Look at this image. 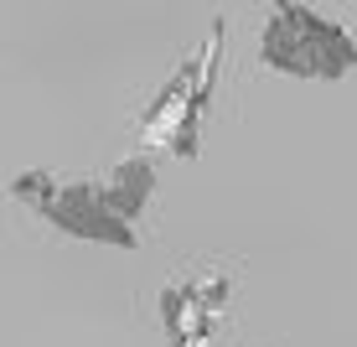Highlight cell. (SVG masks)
<instances>
[{"mask_svg":"<svg viewBox=\"0 0 357 347\" xmlns=\"http://www.w3.org/2000/svg\"><path fill=\"white\" fill-rule=\"evenodd\" d=\"M98 192H104V202L114 207V218H125L130 228L145 218V207L155 202V192H161V177H155V161L151 156H125L114 161V166L98 177Z\"/></svg>","mask_w":357,"mask_h":347,"instance_id":"obj_5","label":"cell"},{"mask_svg":"<svg viewBox=\"0 0 357 347\" xmlns=\"http://www.w3.org/2000/svg\"><path fill=\"white\" fill-rule=\"evenodd\" d=\"M10 197L26 213H36L47 228L68 233L93 249H135L140 233L125 218H114V207L98 192V177H63V171H16L10 177Z\"/></svg>","mask_w":357,"mask_h":347,"instance_id":"obj_3","label":"cell"},{"mask_svg":"<svg viewBox=\"0 0 357 347\" xmlns=\"http://www.w3.org/2000/svg\"><path fill=\"white\" fill-rule=\"evenodd\" d=\"M213 347H218V342H213Z\"/></svg>","mask_w":357,"mask_h":347,"instance_id":"obj_6","label":"cell"},{"mask_svg":"<svg viewBox=\"0 0 357 347\" xmlns=\"http://www.w3.org/2000/svg\"><path fill=\"white\" fill-rule=\"evenodd\" d=\"M228 311H233V270L223 265H197L171 275L161 285V301H155V316H161L171 347H213Z\"/></svg>","mask_w":357,"mask_h":347,"instance_id":"obj_4","label":"cell"},{"mask_svg":"<svg viewBox=\"0 0 357 347\" xmlns=\"http://www.w3.org/2000/svg\"><path fill=\"white\" fill-rule=\"evenodd\" d=\"M223 36H228V21L218 16L202 42L171 68V78L155 89V98L140 109L145 145H155V151H166L176 161H192L202 151V125L213 115L218 73H223Z\"/></svg>","mask_w":357,"mask_h":347,"instance_id":"obj_2","label":"cell"},{"mask_svg":"<svg viewBox=\"0 0 357 347\" xmlns=\"http://www.w3.org/2000/svg\"><path fill=\"white\" fill-rule=\"evenodd\" d=\"M259 63L280 78L337 83L357 73V16L321 6H269L259 27Z\"/></svg>","mask_w":357,"mask_h":347,"instance_id":"obj_1","label":"cell"}]
</instances>
